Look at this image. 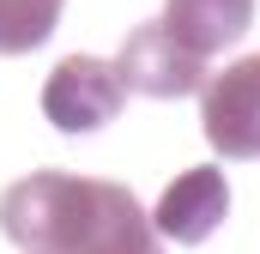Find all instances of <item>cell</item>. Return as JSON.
Returning <instances> with one entry per match:
<instances>
[{
    "mask_svg": "<svg viewBox=\"0 0 260 254\" xmlns=\"http://www.w3.org/2000/svg\"><path fill=\"white\" fill-rule=\"evenodd\" d=\"M115 73L127 91H145V97H188V91H206V55H194L188 43H176L157 18L139 24L121 55H115Z\"/></svg>",
    "mask_w": 260,
    "mask_h": 254,
    "instance_id": "277c9868",
    "label": "cell"
},
{
    "mask_svg": "<svg viewBox=\"0 0 260 254\" xmlns=\"http://www.w3.org/2000/svg\"><path fill=\"white\" fill-rule=\"evenodd\" d=\"M200 127L218 157H260V55L230 61L206 79L200 97Z\"/></svg>",
    "mask_w": 260,
    "mask_h": 254,
    "instance_id": "7a4b0ae2",
    "label": "cell"
},
{
    "mask_svg": "<svg viewBox=\"0 0 260 254\" xmlns=\"http://www.w3.org/2000/svg\"><path fill=\"white\" fill-rule=\"evenodd\" d=\"M67 0H0V55H30L55 37Z\"/></svg>",
    "mask_w": 260,
    "mask_h": 254,
    "instance_id": "52a82bcc",
    "label": "cell"
},
{
    "mask_svg": "<svg viewBox=\"0 0 260 254\" xmlns=\"http://www.w3.org/2000/svg\"><path fill=\"white\" fill-rule=\"evenodd\" d=\"M121 103H127L121 73L97 55H67L43 85V115L61 133H97L121 115Z\"/></svg>",
    "mask_w": 260,
    "mask_h": 254,
    "instance_id": "3957f363",
    "label": "cell"
},
{
    "mask_svg": "<svg viewBox=\"0 0 260 254\" xmlns=\"http://www.w3.org/2000/svg\"><path fill=\"white\" fill-rule=\"evenodd\" d=\"M157 24L176 43H188L194 55H218V49H230V43L248 37L254 0H164Z\"/></svg>",
    "mask_w": 260,
    "mask_h": 254,
    "instance_id": "8992f818",
    "label": "cell"
},
{
    "mask_svg": "<svg viewBox=\"0 0 260 254\" xmlns=\"http://www.w3.org/2000/svg\"><path fill=\"white\" fill-rule=\"evenodd\" d=\"M224 212H230V182H224V170H218V164H194V170H182V176L164 188L157 212H151V230L170 236V242H206V236L224 224Z\"/></svg>",
    "mask_w": 260,
    "mask_h": 254,
    "instance_id": "5b68a950",
    "label": "cell"
},
{
    "mask_svg": "<svg viewBox=\"0 0 260 254\" xmlns=\"http://www.w3.org/2000/svg\"><path fill=\"white\" fill-rule=\"evenodd\" d=\"M0 230L24 254H164L133 188L73 170H37L0 194Z\"/></svg>",
    "mask_w": 260,
    "mask_h": 254,
    "instance_id": "6da1fadb",
    "label": "cell"
}]
</instances>
